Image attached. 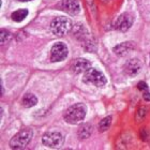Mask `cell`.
Wrapping results in <instances>:
<instances>
[{"label":"cell","mask_w":150,"mask_h":150,"mask_svg":"<svg viewBox=\"0 0 150 150\" xmlns=\"http://www.w3.org/2000/svg\"><path fill=\"white\" fill-rule=\"evenodd\" d=\"M87 108L83 103H76L70 106L63 114V119L70 125H78L84 120Z\"/></svg>","instance_id":"cell-1"},{"label":"cell","mask_w":150,"mask_h":150,"mask_svg":"<svg viewBox=\"0 0 150 150\" xmlns=\"http://www.w3.org/2000/svg\"><path fill=\"white\" fill-rule=\"evenodd\" d=\"M72 29V21L69 17L58 16L50 23V31L57 37L66 35Z\"/></svg>","instance_id":"cell-2"},{"label":"cell","mask_w":150,"mask_h":150,"mask_svg":"<svg viewBox=\"0 0 150 150\" xmlns=\"http://www.w3.org/2000/svg\"><path fill=\"white\" fill-rule=\"evenodd\" d=\"M32 138V130L29 128L23 129L14 135V137L10 142V147L12 149H24L30 143Z\"/></svg>","instance_id":"cell-3"},{"label":"cell","mask_w":150,"mask_h":150,"mask_svg":"<svg viewBox=\"0 0 150 150\" xmlns=\"http://www.w3.org/2000/svg\"><path fill=\"white\" fill-rule=\"evenodd\" d=\"M85 84H91L97 87H103L106 84V77L103 73L97 69H90L86 71L83 77Z\"/></svg>","instance_id":"cell-4"},{"label":"cell","mask_w":150,"mask_h":150,"mask_svg":"<svg viewBox=\"0 0 150 150\" xmlns=\"http://www.w3.org/2000/svg\"><path fill=\"white\" fill-rule=\"evenodd\" d=\"M42 143L46 147L58 149L64 144V137L61 133L57 131H50L46 132L42 137Z\"/></svg>","instance_id":"cell-5"},{"label":"cell","mask_w":150,"mask_h":150,"mask_svg":"<svg viewBox=\"0 0 150 150\" xmlns=\"http://www.w3.org/2000/svg\"><path fill=\"white\" fill-rule=\"evenodd\" d=\"M68 56V47L62 42H57L50 50V60L53 62H59L64 60Z\"/></svg>","instance_id":"cell-6"},{"label":"cell","mask_w":150,"mask_h":150,"mask_svg":"<svg viewBox=\"0 0 150 150\" xmlns=\"http://www.w3.org/2000/svg\"><path fill=\"white\" fill-rule=\"evenodd\" d=\"M133 16L129 13H123L119 16L115 23V28L119 31H127L132 27Z\"/></svg>","instance_id":"cell-7"},{"label":"cell","mask_w":150,"mask_h":150,"mask_svg":"<svg viewBox=\"0 0 150 150\" xmlns=\"http://www.w3.org/2000/svg\"><path fill=\"white\" fill-rule=\"evenodd\" d=\"M60 8L70 15H76L81 12V4L77 0H62Z\"/></svg>","instance_id":"cell-8"},{"label":"cell","mask_w":150,"mask_h":150,"mask_svg":"<svg viewBox=\"0 0 150 150\" xmlns=\"http://www.w3.org/2000/svg\"><path fill=\"white\" fill-rule=\"evenodd\" d=\"M141 69H142V63L139 62V60L136 59V58L129 60L128 62L125 63V73L128 75H130V76L137 75L138 73L141 72Z\"/></svg>","instance_id":"cell-9"},{"label":"cell","mask_w":150,"mask_h":150,"mask_svg":"<svg viewBox=\"0 0 150 150\" xmlns=\"http://www.w3.org/2000/svg\"><path fill=\"white\" fill-rule=\"evenodd\" d=\"M72 69L75 73H83L86 72L88 70L90 69V62L88 61L87 59H84V58H78L73 62Z\"/></svg>","instance_id":"cell-10"},{"label":"cell","mask_w":150,"mask_h":150,"mask_svg":"<svg viewBox=\"0 0 150 150\" xmlns=\"http://www.w3.org/2000/svg\"><path fill=\"white\" fill-rule=\"evenodd\" d=\"M133 48H134V45H133L132 42H125V43L119 44V45L114 47V52H115V54L118 55V56H125V55H128L129 52H131Z\"/></svg>","instance_id":"cell-11"},{"label":"cell","mask_w":150,"mask_h":150,"mask_svg":"<svg viewBox=\"0 0 150 150\" xmlns=\"http://www.w3.org/2000/svg\"><path fill=\"white\" fill-rule=\"evenodd\" d=\"M37 103H38L37 97H35V94H32V93H27V94H25V96L23 97V99H22L23 106H24V107H27V108L35 106V105H37Z\"/></svg>","instance_id":"cell-12"},{"label":"cell","mask_w":150,"mask_h":150,"mask_svg":"<svg viewBox=\"0 0 150 150\" xmlns=\"http://www.w3.org/2000/svg\"><path fill=\"white\" fill-rule=\"evenodd\" d=\"M91 132H92V127H91V125H81L77 132L78 137L81 138V139H86V138H88L91 135Z\"/></svg>","instance_id":"cell-13"},{"label":"cell","mask_w":150,"mask_h":150,"mask_svg":"<svg viewBox=\"0 0 150 150\" xmlns=\"http://www.w3.org/2000/svg\"><path fill=\"white\" fill-rule=\"evenodd\" d=\"M27 15H28V10L19 9L17 11H15V12H13L11 17H12L14 22H22V21H24L27 17Z\"/></svg>","instance_id":"cell-14"},{"label":"cell","mask_w":150,"mask_h":150,"mask_svg":"<svg viewBox=\"0 0 150 150\" xmlns=\"http://www.w3.org/2000/svg\"><path fill=\"white\" fill-rule=\"evenodd\" d=\"M110 123H112V116H107V117L103 118L99 123V131L104 132L108 130L110 127Z\"/></svg>","instance_id":"cell-15"},{"label":"cell","mask_w":150,"mask_h":150,"mask_svg":"<svg viewBox=\"0 0 150 150\" xmlns=\"http://www.w3.org/2000/svg\"><path fill=\"white\" fill-rule=\"evenodd\" d=\"M146 108L145 107H142V108H139L137 112V115H136V119H137L138 121H141V120H143V119L145 118V116H146V114H147V112H146Z\"/></svg>","instance_id":"cell-16"},{"label":"cell","mask_w":150,"mask_h":150,"mask_svg":"<svg viewBox=\"0 0 150 150\" xmlns=\"http://www.w3.org/2000/svg\"><path fill=\"white\" fill-rule=\"evenodd\" d=\"M10 38V33L6 30H1V43H6V41L9 40Z\"/></svg>","instance_id":"cell-17"},{"label":"cell","mask_w":150,"mask_h":150,"mask_svg":"<svg viewBox=\"0 0 150 150\" xmlns=\"http://www.w3.org/2000/svg\"><path fill=\"white\" fill-rule=\"evenodd\" d=\"M137 88L139 89V90L142 91H145V90H147L148 89V85L145 83V81H139L137 84Z\"/></svg>","instance_id":"cell-18"},{"label":"cell","mask_w":150,"mask_h":150,"mask_svg":"<svg viewBox=\"0 0 150 150\" xmlns=\"http://www.w3.org/2000/svg\"><path fill=\"white\" fill-rule=\"evenodd\" d=\"M143 97H144V100L145 101H150V89L148 88L147 90L144 91V93H143Z\"/></svg>","instance_id":"cell-19"},{"label":"cell","mask_w":150,"mask_h":150,"mask_svg":"<svg viewBox=\"0 0 150 150\" xmlns=\"http://www.w3.org/2000/svg\"><path fill=\"white\" fill-rule=\"evenodd\" d=\"M21 2H28V1H32V0H18Z\"/></svg>","instance_id":"cell-20"}]
</instances>
